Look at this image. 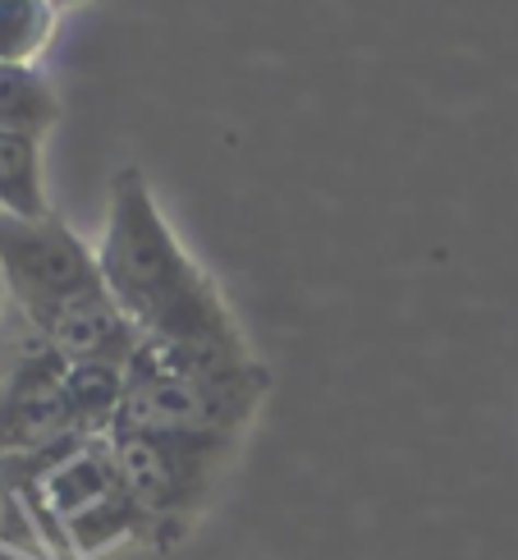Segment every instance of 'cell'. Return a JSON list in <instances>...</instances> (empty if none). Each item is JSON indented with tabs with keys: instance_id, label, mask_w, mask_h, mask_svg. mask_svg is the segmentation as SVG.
Wrapping results in <instances>:
<instances>
[{
	"instance_id": "cell-6",
	"label": "cell",
	"mask_w": 518,
	"mask_h": 560,
	"mask_svg": "<svg viewBox=\"0 0 518 560\" xmlns=\"http://www.w3.org/2000/svg\"><path fill=\"white\" fill-rule=\"evenodd\" d=\"M60 92L42 74V65H5L0 60V133L46 138L60 125Z\"/></svg>"
},
{
	"instance_id": "cell-9",
	"label": "cell",
	"mask_w": 518,
	"mask_h": 560,
	"mask_svg": "<svg viewBox=\"0 0 518 560\" xmlns=\"http://www.w3.org/2000/svg\"><path fill=\"white\" fill-rule=\"evenodd\" d=\"M60 10H69V5H97V0H56Z\"/></svg>"
},
{
	"instance_id": "cell-3",
	"label": "cell",
	"mask_w": 518,
	"mask_h": 560,
	"mask_svg": "<svg viewBox=\"0 0 518 560\" xmlns=\"http://www.w3.org/2000/svg\"><path fill=\"white\" fill-rule=\"evenodd\" d=\"M110 446L138 515H143V547L166 556L216 505L244 441L110 432Z\"/></svg>"
},
{
	"instance_id": "cell-5",
	"label": "cell",
	"mask_w": 518,
	"mask_h": 560,
	"mask_svg": "<svg viewBox=\"0 0 518 560\" xmlns=\"http://www.w3.org/2000/svg\"><path fill=\"white\" fill-rule=\"evenodd\" d=\"M0 276H5V299L33 322H46L64 303L106 285L97 248L83 244L56 212H0Z\"/></svg>"
},
{
	"instance_id": "cell-2",
	"label": "cell",
	"mask_w": 518,
	"mask_h": 560,
	"mask_svg": "<svg viewBox=\"0 0 518 560\" xmlns=\"http://www.w3.org/2000/svg\"><path fill=\"white\" fill-rule=\"evenodd\" d=\"M271 395V368L216 349L138 345L125 368V405L110 432L244 441Z\"/></svg>"
},
{
	"instance_id": "cell-7",
	"label": "cell",
	"mask_w": 518,
	"mask_h": 560,
	"mask_svg": "<svg viewBox=\"0 0 518 560\" xmlns=\"http://www.w3.org/2000/svg\"><path fill=\"white\" fill-rule=\"evenodd\" d=\"M0 212L46 217V171H42V138L33 133H0Z\"/></svg>"
},
{
	"instance_id": "cell-1",
	"label": "cell",
	"mask_w": 518,
	"mask_h": 560,
	"mask_svg": "<svg viewBox=\"0 0 518 560\" xmlns=\"http://www.w3.org/2000/svg\"><path fill=\"white\" fill-rule=\"evenodd\" d=\"M97 262L110 299L120 303L143 345L216 349V354L252 349L221 280L175 235L170 217L161 212L152 184L138 166L115 171L110 179V212Z\"/></svg>"
},
{
	"instance_id": "cell-4",
	"label": "cell",
	"mask_w": 518,
	"mask_h": 560,
	"mask_svg": "<svg viewBox=\"0 0 518 560\" xmlns=\"http://www.w3.org/2000/svg\"><path fill=\"white\" fill-rule=\"evenodd\" d=\"M69 363L28 313L0 303V459L87 436L64 390Z\"/></svg>"
},
{
	"instance_id": "cell-8",
	"label": "cell",
	"mask_w": 518,
	"mask_h": 560,
	"mask_svg": "<svg viewBox=\"0 0 518 560\" xmlns=\"http://www.w3.org/2000/svg\"><path fill=\"white\" fill-rule=\"evenodd\" d=\"M60 14L56 0H0V60L42 65L60 37Z\"/></svg>"
}]
</instances>
